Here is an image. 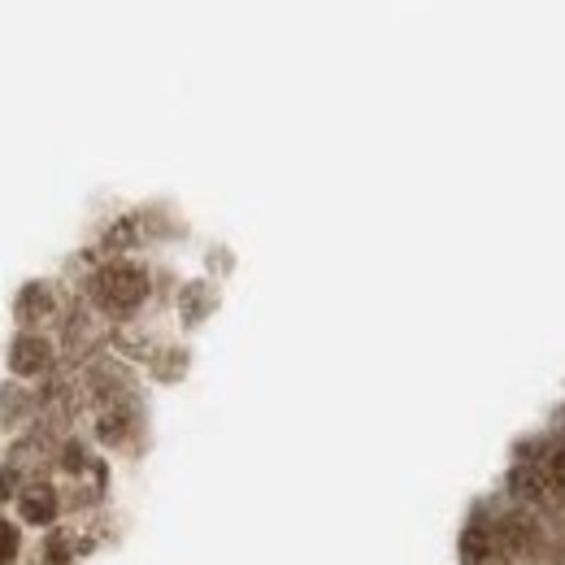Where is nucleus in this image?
Segmentation results:
<instances>
[{
  "label": "nucleus",
  "instance_id": "f257e3e1",
  "mask_svg": "<svg viewBox=\"0 0 565 565\" xmlns=\"http://www.w3.org/2000/svg\"><path fill=\"white\" fill-rule=\"evenodd\" d=\"M148 287L152 282H148L143 266H136V262H109L92 279V300L105 313H114V318H131L143 300H148Z\"/></svg>",
  "mask_w": 565,
  "mask_h": 565
},
{
  "label": "nucleus",
  "instance_id": "f03ea898",
  "mask_svg": "<svg viewBox=\"0 0 565 565\" xmlns=\"http://www.w3.org/2000/svg\"><path fill=\"white\" fill-rule=\"evenodd\" d=\"M53 361H57V349H53V340L40 327H22L13 335V344H9V370L18 379H40V374L53 370Z\"/></svg>",
  "mask_w": 565,
  "mask_h": 565
},
{
  "label": "nucleus",
  "instance_id": "7ed1b4c3",
  "mask_svg": "<svg viewBox=\"0 0 565 565\" xmlns=\"http://www.w3.org/2000/svg\"><path fill=\"white\" fill-rule=\"evenodd\" d=\"M53 309H57V296H53L49 282H26V287L18 291V300H13V313H18L22 327H40V322H49Z\"/></svg>",
  "mask_w": 565,
  "mask_h": 565
},
{
  "label": "nucleus",
  "instance_id": "20e7f679",
  "mask_svg": "<svg viewBox=\"0 0 565 565\" xmlns=\"http://www.w3.org/2000/svg\"><path fill=\"white\" fill-rule=\"evenodd\" d=\"M18 513H22L26 522H35V526L53 522V518H57V492H53L49 483H31V488H22V495H18Z\"/></svg>",
  "mask_w": 565,
  "mask_h": 565
},
{
  "label": "nucleus",
  "instance_id": "39448f33",
  "mask_svg": "<svg viewBox=\"0 0 565 565\" xmlns=\"http://www.w3.org/2000/svg\"><path fill=\"white\" fill-rule=\"evenodd\" d=\"M18 544H22L18 526H13L9 518H0V565H9L13 557H18Z\"/></svg>",
  "mask_w": 565,
  "mask_h": 565
},
{
  "label": "nucleus",
  "instance_id": "423d86ee",
  "mask_svg": "<svg viewBox=\"0 0 565 565\" xmlns=\"http://www.w3.org/2000/svg\"><path fill=\"white\" fill-rule=\"evenodd\" d=\"M0 495H13V479H9V470L0 466Z\"/></svg>",
  "mask_w": 565,
  "mask_h": 565
}]
</instances>
